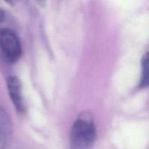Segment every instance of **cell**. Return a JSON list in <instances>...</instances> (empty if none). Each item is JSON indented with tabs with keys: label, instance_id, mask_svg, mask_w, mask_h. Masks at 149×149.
Returning <instances> with one entry per match:
<instances>
[{
	"label": "cell",
	"instance_id": "ba28073f",
	"mask_svg": "<svg viewBox=\"0 0 149 149\" xmlns=\"http://www.w3.org/2000/svg\"><path fill=\"white\" fill-rule=\"evenodd\" d=\"M5 1L7 3V4H10V5H13V0H5Z\"/></svg>",
	"mask_w": 149,
	"mask_h": 149
},
{
	"label": "cell",
	"instance_id": "6da1fadb",
	"mask_svg": "<svg viewBox=\"0 0 149 149\" xmlns=\"http://www.w3.org/2000/svg\"><path fill=\"white\" fill-rule=\"evenodd\" d=\"M96 139V128L93 116L88 111L79 115L70 134L71 149H90Z\"/></svg>",
	"mask_w": 149,
	"mask_h": 149
},
{
	"label": "cell",
	"instance_id": "5b68a950",
	"mask_svg": "<svg viewBox=\"0 0 149 149\" xmlns=\"http://www.w3.org/2000/svg\"><path fill=\"white\" fill-rule=\"evenodd\" d=\"M142 74H141V82H140V87L145 88L148 85L149 76H148V53L147 52L143 55L142 59Z\"/></svg>",
	"mask_w": 149,
	"mask_h": 149
},
{
	"label": "cell",
	"instance_id": "52a82bcc",
	"mask_svg": "<svg viewBox=\"0 0 149 149\" xmlns=\"http://www.w3.org/2000/svg\"><path fill=\"white\" fill-rule=\"evenodd\" d=\"M4 18V13L1 8H0V23H1V22L3 21Z\"/></svg>",
	"mask_w": 149,
	"mask_h": 149
},
{
	"label": "cell",
	"instance_id": "277c9868",
	"mask_svg": "<svg viewBox=\"0 0 149 149\" xmlns=\"http://www.w3.org/2000/svg\"><path fill=\"white\" fill-rule=\"evenodd\" d=\"M12 122L7 112L0 107V149H4L12 135Z\"/></svg>",
	"mask_w": 149,
	"mask_h": 149
},
{
	"label": "cell",
	"instance_id": "8992f818",
	"mask_svg": "<svg viewBox=\"0 0 149 149\" xmlns=\"http://www.w3.org/2000/svg\"><path fill=\"white\" fill-rule=\"evenodd\" d=\"M38 5L41 6V7H45V3H46V0H35Z\"/></svg>",
	"mask_w": 149,
	"mask_h": 149
},
{
	"label": "cell",
	"instance_id": "3957f363",
	"mask_svg": "<svg viewBox=\"0 0 149 149\" xmlns=\"http://www.w3.org/2000/svg\"><path fill=\"white\" fill-rule=\"evenodd\" d=\"M7 85L9 95L15 108L17 111L22 112L24 110V104H23L21 84L20 80L15 76H12L7 79Z\"/></svg>",
	"mask_w": 149,
	"mask_h": 149
},
{
	"label": "cell",
	"instance_id": "7a4b0ae2",
	"mask_svg": "<svg viewBox=\"0 0 149 149\" xmlns=\"http://www.w3.org/2000/svg\"><path fill=\"white\" fill-rule=\"evenodd\" d=\"M0 50L12 63L17 62L21 56V44L17 35L10 29H0Z\"/></svg>",
	"mask_w": 149,
	"mask_h": 149
}]
</instances>
